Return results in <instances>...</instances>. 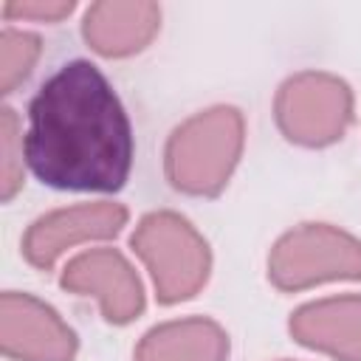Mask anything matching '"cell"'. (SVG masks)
Returning a JSON list of instances; mask_svg holds the SVG:
<instances>
[{
    "instance_id": "obj_1",
    "label": "cell",
    "mask_w": 361,
    "mask_h": 361,
    "mask_svg": "<svg viewBox=\"0 0 361 361\" xmlns=\"http://www.w3.org/2000/svg\"><path fill=\"white\" fill-rule=\"evenodd\" d=\"M23 141L25 166L54 189L116 192L133 169L130 116L107 76L87 59L65 62L39 85Z\"/></svg>"
},
{
    "instance_id": "obj_2",
    "label": "cell",
    "mask_w": 361,
    "mask_h": 361,
    "mask_svg": "<svg viewBox=\"0 0 361 361\" xmlns=\"http://www.w3.org/2000/svg\"><path fill=\"white\" fill-rule=\"evenodd\" d=\"M245 144V121L243 113L231 104H217L195 113L183 124H178L166 141L164 169L169 183L186 195H217Z\"/></svg>"
},
{
    "instance_id": "obj_3",
    "label": "cell",
    "mask_w": 361,
    "mask_h": 361,
    "mask_svg": "<svg viewBox=\"0 0 361 361\" xmlns=\"http://www.w3.org/2000/svg\"><path fill=\"white\" fill-rule=\"evenodd\" d=\"M130 245L149 271L155 296L164 305L192 299L209 279V243L186 217L175 212L144 214L130 237Z\"/></svg>"
},
{
    "instance_id": "obj_4",
    "label": "cell",
    "mask_w": 361,
    "mask_h": 361,
    "mask_svg": "<svg viewBox=\"0 0 361 361\" xmlns=\"http://www.w3.org/2000/svg\"><path fill=\"white\" fill-rule=\"evenodd\" d=\"M268 279L282 290L361 279V240L330 223H302L274 243Z\"/></svg>"
},
{
    "instance_id": "obj_5",
    "label": "cell",
    "mask_w": 361,
    "mask_h": 361,
    "mask_svg": "<svg viewBox=\"0 0 361 361\" xmlns=\"http://www.w3.org/2000/svg\"><path fill=\"white\" fill-rule=\"evenodd\" d=\"M274 116L288 141L327 147L336 144L353 121V90L333 73L302 71L279 85Z\"/></svg>"
},
{
    "instance_id": "obj_6",
    "label": "cell",
    "mask_w": 361,
    "mask_h": 361,
    "mask_svg": "<svg viewBox=\"0 0 361 361\" xmlns=\"http://www.w3.org/2000/svg\"><path fill=\"white\" fill-rule=\"evenodd\" d=\"M0 347L17 361H73L76 333L62 316L31 293L6 290L0 299Z\"/></svg>"
},
{
    "instance_id": "obj_7",
    "label": "cell",
    "mask_w": 361,
    "mask_h": 361,
    "mask_svg": "<svg viewBox=\"0 0 361 361\" xmlns=\"http://www.w3.org/2000/svg\"><path fill=\"white\" fill-rule=\"evenodd\" d=\"M59 285L79 296H93L110 324H127L144 310V285L127 257L116 248H87L68 259Z\"/></svg>"
},
{
    "instance_id": "obj_8",
    "label": "cell",
    "mask_w": 361,
    "mask_h": 361,
    "mask_svg": "<svg viewBox=\"0 0 361 361\" xmlns=\"http://www.w3.org/2000/svg\"><path fill=\"white\" fill-rule=\"evenodd\" d=\"M127 226V209L121 203H76L68 209L48 212L37 217L25 237H23V257L48 271L54 262L73 245L93 243V240H110Z\"/></svg>"
},
{
    "instance_id": "obj_9",
    "label": "cell",
    "mask_w": 361,
    "mask_h": 361,
    "mask_svg": "<svg viewBox=\"0 0 361 361\" xmlns=\"http://www.w3.org/2000/svg\"><path fill=\"white\" fill-rule=\"evenodd\" d=\"M290 336L336 361H361V293L327 296L293 310Z\"/></svg>"
},
{
    "instance_id": "obj_10",
    "label": "cell",
    "mask_w": 361,
    "mask_h": 361,
    "mask_svg": "<svg viewBox=\"0 0 361 361\" xmlns=\"http://www.w3.org/2000/svg\"><path fill=\"white\" fill-rule=\"evenodd\" d=\"M161 28V8L147 0H102L87 6L82 20L85 42L102 56H130L144 51Z\"/></svg>"
},
{
    "instance_id": "obj_11",
    "label": "cell",
    "mask_w": 361,
    "mask_h": 361,
    "mask_svg": "<svg viewBox=\"0 0 361 361\" xmlns=\"http://www.w3.org/2000/svg\"><path fill=\"white\" fill-rule=\"evenodd\" d=\"M135 361H226L228 336L226 330L206 319H172L147 330L135 347Z\"/></svg>"
},
{
    "instance_id": "obj_12",
    "label": "cell",
    "mask_w": 361,
    "mask_h": 361,
    "mask_svg": "<svg viewBox=\"0 0 361 361\" xmlns=\"http://www.w3.org/2000/svg\"><path fill=\"white\" fill-rule=\"evenodd\" d=\"M42 54V42L37 34L23 28L0 31V90L11 93L20 82H25Z\"/></svg>"
},
{
    "instance_id": "obj_13",
    "label": "cell",
    "mask_w": 361,
    "mask_h": 361,
    "mask_svg": "<svg viewBox=\"0 0 361 361\" xmlns=\"http://www.w3.org/2000/svg\"><path fill=\"white\" fill-rule=\"evenodd\" d=\"M25 175V141L20 130V118L11 107L0 113V197L11 200L23 189Z\"/></svg>"
},
{
    "instance_id": "obj_14",
    "label": "cell",
    "mask_w": 361,
    "mask_h": 361,
    "mask_svg": "<svg viewBox=\"0 0 361 361\" xmlns=\"http://www.w3.org/2000/svg\"><path fill=\"white\" fill-rule=\"evenodd\" d=\"M73 11L71 0H8L3 6L6 20H37V23H56Z\"/></svg>"
}]
</instances>
